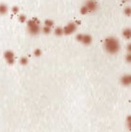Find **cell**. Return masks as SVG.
<instances>
[{"label":"cell","mask_w":131,"mask_h":132,"mask_svg":"<svg viewBox=\"0 0 131 132\" xmlns=\"http://www.w3.org/2000/svg\"><path fill=\"white\" fill-rule=\"evenodd\" d=\"M54 25V22L51 20H46L44 22V26H47V27L51 28Z\"/></svg>","instance_id":"obj_11"},{"label":"cell","mask_w":131,"mask_h":132,"mask_svg":"<svg viewBox=\"0 0 131 132\" xmlns=\"http://www.w3.org/2000/svg\"><path fill=\"white\" fill-rule=\"evenodd\" d=\"M27 28H28V33L33 36L38 35L41 31L39 21L38 20H36V19L30 20L27 23Z\"/></svg>","instance_id":"obj_2"},{"label":"cell","mask_w":131,"mask_h":132,"mask_svg":"<svg viewBox=\"0 0 131 132\" xmlns=\"http://www.w3.org/2000/svg\"><path fill=\"white\" fill-rule=\"evenodd\" d=\"M104 48L109 54H116L120 49V45L118 39L115 37H108L104 41Z\"/></svg>","instance_id":"obj_1"},{"label":"cell","mask_w":131,"mask_h":132,"mask_svg":"<svg viewBox=\"0 0 131 132\" xmlns=\"http://www.w3.org/2000/svg\"><path fill=\"white\" fill-rule=\"evenodd\" d=\"M127 50L128 52V53H131V43L128 44L127 46Z\"/></svg>","instance_id":"obj_20"},{"label":"cell","mask_w":131,"mask_h":132,"mask_svg":"<svg viewBox=\"0 0 131 132\" xmlns=\"http://www.w3.org/2000/svg\"><path fill=\"white\" fill-rule=\"evenodd\" d=\"M121 84L124 86H128L131 85V74L124 75L120 79Z\"/></svg>","instance_id":"obj_7"},{"label":"cell","mask_w":131,"mask_h":132,"mask_svg":"<svg viewBox=\"0 0 131 132\" xmlns=\"http://www.w3.org/2000/svg\"><path fill=\"white\" fill-rule=\"evenodd\" d=\"M76 39L78 41L83 43L85 45H89L92 42V38L88 34H77L76 36Z\"/></svg>","instance_id":"obj_3"},{"label":"cell","mask_w":131,"mask_h":132,"mask_svg":"<svg viewBox=\"0 0 131 132\" xmlns=\"http://www.w3.org/2000/svg\"><path fill=\"white\" fill-rule=\"evenodd\" d=\"M18 8L17 7H14L13 8H12V11H13V12L14 13H17V12H18Z\"/></svg>","instance_id":"obj_21"},{"label":"cell","mask_w":131,"mask_h":132,"mask_svg":"<svg viewBox=\"0 0 131 132\" xmlns=\"http://www.w3.org/2000/svg\"><path fill=\"white\" fill-rule=\"evenodd\" d=\"M88 10V12H94L98 8V4L96 0H87L84 5Z\"/></svg>","instance_id":"obj_5"},{"label":"cell","mask_w":131,"mask_h":132,"mask_svg":"<svg viewBox=\"0 0 131 132\" xmlns=\"http://www.w3.org/2000/svg\"><path fill=\"white\" fill-rule=\"evenodd\" d=\"M124 13H125L126 15H127V16L131 15V7H126V8L125 9V10H124Z\"/></svg>","instance_id":"obj_15"},{"label":"cell","mask_w":131,"mask_h":132,"mask_svg":"<svg viewBox=\"0 0 131 132\" xmlns=\"http://www.w3.org/2000/svg\"><path fill=\"white\" fill-rule=\"evenodd\" d=\"M19 20H20V22L24 23V22H25V20H26V17H25V15H20V17H19Z\"/></svg>","instance_id":"obj_19"},{"label":"cell","mask_w":131,"mask_h":132,"mask_svg":"<svg viewBox=\"0 0 131 132\" xmlns=\"http://www.w3.org/2000/svg\"><path fill=\"white\" fill-rule=\"evenodd\" d=\"M127 126L128 129H130L131 131V115L128 116L127 118Z\"/></svg>","instance_id":"obj_13"},{"label":"cell","mask_w":131,"mask_h":132,"mask_svg":"<svg viewBox=\"0 0 131 132\" xmlns=\"http://www.w3.org/2000/svg\"><path fill=\"white\" fill-rule=\"evenodd\" d=\"M55 34L57 36H62V35L64 34L63 29H62V28H60V27H58V28H57V29L55 30Z\"/></svg>","instance_id":"obj_10"},{"label":"cell","mask_w":131,"mask_h":132,"mask_svg":"<svg viewBox=\"0 0 131 132\" xmlns=\"http://www.w3.org/2000/svg\"><path fill=\"white\" fill-rule=\"evenodd\" d=\"M124 1H128V0H124Z\"/></svg>","instance_id":"obj_22"},{"label":"cell","mask_w":131,"mask_h":132,"mask_svg":"<svg viewBox=\"0 0 131 132\" xmlns=\"http://www.w3.org/2000/svg\"><path fill=\"white\" fill-rule=\"evenodd\" d=\"M77 25L75 23H70L63 29L64 34L66 35H70L73 34L77 29Z\"/></svg>","instance_id":"obj_4"},{"label":"cell","mask_w":131,"mask_h":132,"mask_svg":"<svg viewBox=\"0 0 131 132\" xmlns=\"http://www.w3.org/2000/svg\"><path fill=\"white\" fill-rule=\"evenodd\" d=\"M42 31H43V32L44 34H49L51 32V28L47 27V26H44V27L43 28V29H42Z\"/></svg>","instance_id":"obj_16"},{"label":"cell","mask_w":131,"mask_h":132,"mask_svg":"<svg viewBox=\"0 0 131 132\" xmlns=\"http://www.w3.org/2000/svg\"><path fill=\"white\" fill-rule=\"evenodd\" d=\"M34 55H35V56H36V57H39V56L41 55V51L39 49H36L34 51Z\"/></svg>","instance_id":"obj_18"},{"label":"cell","mask_w":131,"mask_h":132,"mask_svg":"<svg viewBox=\"0 0 131 132\" xmlns=\"http://www.w3.org/2000/svg\"><path fill=\"white\" fill-rule=\"evenodd\" d=\"M28 58H27V57H22V58L20 59V64H21V65H25L26 64L28 63Z\"/></svg>","instance_id":"obj_12"},{"label":"cell","mask_w":131,"mask_h":132,"mask_svg":"<svg viewBox=\"0 0 131 132\" xmlns=\"http://www.w3.org/2000/svg\"><path fill=\"white\" fill-rule=\"evenodd\" d=\"M125 60L128 63H131V53H128L125 57Z\"/></svg>","instance_id":"obj_17"},{"label":"cell","mask_w":131,"mask_h":132,"mask_svg":"<svg viewBox=\"0 0 131 132\" xmlns=\"http://www.w3.org/2000/svg\"><path fill=\"white\" fill-rule=\"evenodd\" d=\"M122 35L125 39H131V29H129V28L125 29L122 32Z\"/></svg>","instance_id":"obj_8"},{"label":"cell","mask_w":131,"mask_h":132,"mask_svg":"<svg viewBox=\"0 0 131 132\" xmlns=\"http://www.w3.org/2000/svg\"><path fill=\"white\" fill-rule=\"evenodd\" d=\"M8 11V7L5 4H0V14L4 15L6 14Z\"/></svg>","instance_id":"obj_9"},{"label":"cell","mask_w":131,"mask_h":132,"mask_svg":"<svg viewBox=\"0 0 131 132\" xmlns=\"http://www.w3.org/2000/svg\"><path fill=\"white\" fill-rule=\"evenodd\" d=\"M4 57L6 60V61L7 62V63L9 64H13L15 63V54L14 52L10 51V50H7L5 52L4 54Z\"/></svg>","instance_id":"obj_6"},{"label":"cell","mask_w":131,"mask_h":132,"mask_svg":"<svg viewBox=\"0 0 131 132\" xmlns=\"http://www.w3.org/2000/svg\"><path fill=\"white\" fill-rule=\"evenodd\" d=\"M81 14H83V15H86V14H87V13L88 12V9L86 8V7L85 5H83V6L81 8Z\"/></svg>","instance_id":"obj_14"}]
</instances>
